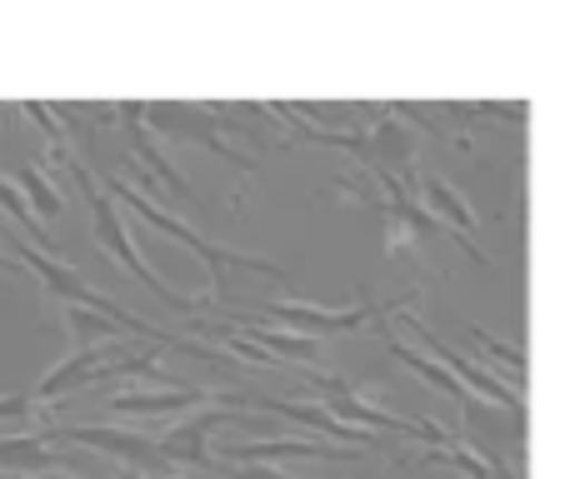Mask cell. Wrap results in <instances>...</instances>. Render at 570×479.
Listing matches in <instances>:
<instances>
[{
	"label": "cell",
	"mask_w": 570,
	"mask_h": 479,
	"mask_svg": "<svg viewBox=\"0 0 570 479\" xmlns=\"http://www.w3.org/2000/svg\"><path fill=\"white\" fill-rule=\"evenodd\" d=\"M96 180H100V190H106L110 200H120V206H126L136 220H146L150 230H160V236H166V245H170V240L186 245V250L210 270V290H216V300H226V295H230V290H226V275H230V270H256V275H266V280L291 285V270H285V265L261 260V255L236 250V245H216V240H206L186 216H176V210H166L160 200L140 196V190L130 186V180L120 176V170H110V166H106V170H96Z\"/></svg>",
	"instance_id": "1"
},
{
	"label": "cell",
	"mask_w": 570,
	"mask_h": 479,
	"mask_svg": "<svg viewBox=\"0 0 570 479\" xmlns=\"http://www.w3.org/2000/svg\"><path fill=\"white\" fill-rule=\"evenodd\" d=\"M66 170H70V176H76V190H80V200H86V216H90V236H96L100 250H106L110 260L120 265V270H130V275H136V280L146 285V290L156 295L160 305H170V310H176L180 320H196V315L210 305L206 295H180V290H170V285L160 280V275H156V265H150L146 255H140L136 236H130V226H126V220H120V206L106 196V190H100V180L90 176V166H86V160H76V156H70V160H66Z\"/></svg>",
	"instance_id": "2"
},
{
	"label": "cell",
	"mask_w": 570,
	"mask_h": 479,
	"mask_svg": "<svg viewBox=\"0 0 570 479\" xmlns=\"http://www.w3.org/2000/svg\"><path fill=\"white\" fill-rule=\"evenodd\" d=\"M415 295H421V290L401 295V300H385V305L355 300L351 310H325V305H311V300H261V305H250V310H246V320H250V315H261V325H276V330L305 335V340H321V335H355V330H365V325H375V320H385V315L415 305Z\"/></svg>",
	"instance_id": "3"
},
{
	"label": "cell",
	"mask_w": 570,
	"mask_h": 479,
	"mask_svg": "<svg viewBox=\"0 0 570 479\" xmlns=\"http://www.w3.org/2000/svg\"><path fill=\"white\" fill-rule=\"evenodd\" d=\"M401 315V330L411 335V340H421V350L431 355L435 365H441L445 375H455L461 380V390L465 395H475V400H491V410H505L511 420H525V405H521V390H511V385L501 380V375L491 370V365H481V360H471L465 350H455L445 335H435L431 325L415 315V305H405V310H395Z\"/></svg>",
	"instance_id": "4"
},
{
	"label": "cell",
	"mask_w": 570,
	"mask_h": 479,
	"mask_svg": "<svg viewBox=\"0 0 570 479\" xmlns=\"http://www.w3.org/2000/svg\"><path fill=\"white\" fill-rule=\"evenodd\" d=\"M236 126V120H226V110H210V106H150L146 100V130L150 136H176V140H190V146L210 150V156H220L236 176H256V160L246 156L240 146H230L226 130Z\"/></svg>",
	"instance_id": "5"
},
{
	"label": "cell",
	"mask_w": 570,
	"mask_h": 479,
	"mask_svg": "<svg viewBox=\"0 0 570 479\" xmlns=\"http://www.w3.org/2000/svg\"><path fill=\"white\" fill-rule=\"evenodd\" d=\"M40 440H66V445H86V450H96V455H106V460H116L120 470H136V475H150V479H160V475H170V465L160 460V450H156V440L150 435H136V430H116V425H46L40 430Z\"/></svg>",
	"instance_id": "6"
},
{
	"label": "cell",
	"mask_w": 570,
	"mask_h": 479,
	"mask_svg": "<svg viewBox=\"0 0 570 479\" xmlns=\"http://www.w3.org/2000/svg\"><path fill=\"white\" fill-rule=\"evenodd\" d=\"M226 425H246V410H230V405H206L190 420L166 425L160 435H150L160 450V460L170 470H210V435L226 430Z\"/></svg>",
	"instance_id": "7"
},
{
	"label": "cell",
	"mask_w": 570,
	"mask_h": 479,
	"mask_svg": "<svg viewBox=\"0 0 570 479\" xmlns=\"http://www.w3.org/2000/svg\"><path fill=\"white\" fill-rule=\"evenodd\" d=\"M96 405H100V415H110V420H170V415L216 405V395L196 390V385H160V390H116Z\"/></svg>",
	"instance_id": "8"
},
{
	"label": "cell",
	"mask_w": 570,
	"mask_h": 479,
	"mask_svg": "<svg viewBox=\"0 0 570 479\" xmlns=\"http://www.w3.org/2000/svg\"><path fill=\"white\" fill-rule=\"evenodd\" d=\"M116 116H120V126H126V136H130V150H136V170L156 176L160 186L176 196L180 210H196V186H190V180L170 166V156L160 150V140L146 130V100H136V106H116Z\"/></svg>",
	"instance_id": "9"
},
{
	"label": "cell",
	"mask_w": 570,
	"mask_h": 479,
	"mask_svg": "<svg viewBox=\"0 0 570 479\" xmlns=\"http://www.w3.org/2000/svg\"><path fill=\"white\" fill-rule=\"evenodd\" d=\"M126 355V345H86V350H76V355H66V360L56 365V370H46L40 375V385H36V395L30 400H66V395H76V390H90V385L100 380V370H106L110 360H120Z\"/></svg>",
	"instance_id": "10"
},
{
	"label": "cell",
	"mask_w": 570,
	"mask_h": 479,
	"mask_svg": "<svg viewBox=\"0 0 570 479\" xmlns=\"http://www.w3.org/2000/svg\"><path fill=\"white\" fill-rule=\"evenodd\" d=\"M421 160V140L405 120H395V110H381L371 130H365V170H391V176H411Z\"/></svg>",
	"instance_id": "11"
},
{
	"label": "cell",
	"mask_w": 570,
	"mask_h": 479,
	"mask_svg": "<svg viewBox=\"0 0 570 479\" xmlns=\"http://www.w3.org/2000/svg\"><path fill=\"white\" fill-rule=\"evenodd\" d=\"M0 475H76V460L40 440V430H30L0 440Z\"/></svg>",
	"instance_id": "12"
},
{
	"label": "cell",
	"mask_w": 570,
	"mask_h": 479,
	"mask_svg": "<svg viewBox=\"0 0 570 479\" xmlns=\"http://www.w3.org/2000/svg\"><path fill=\"white\" fill-rule=\"evenodd\" d=\"M10 186H16L20 196H26L30 216H36L40 226H46V220H56L60 210H66V190H60L56 180H50V176H46V170H40V166H20L16 176H10Z\"/></svg>",
	"instance_id": "13"
},
{
	"label": "cell",
	"mask_w": 570,
	"mask_h": 479,
	"mask_svg": "<svg viewBox=\"0 0 570 479\" xmlns=\"http://www.w3.org/2000/svg\"><path fill=\"white\" fill-rule=\"evenodd\" d=\"M461 330H465V340H471L475 350L485 355V360L501 365V380L511 385V390H521V375H525V355H521V345L495 340V335H491V330H481V325H461Z\"/></svg>",
	"instance_id": "14"
},
{
	"label": "cell",
	"mask_w": 570,
	"mask_h": 479,
	"mask_svg": "<svg viewBox=\"0 0 570 479\" xmlns=\"http://www.w3.org/2000/svg\"><path fill=\"white\" fill-rule=\"evenodd\" d=\"M0 210H6V216H10V220H16V226H20V230H26V240H30V245H36V250L56 255V240H50V230H46V226H40V220H36V216H30L26 196H20V190H16V186H10V180H6V176H0Z\"/></svg>",
	"instance_id": "15"
},
{
	"label": "cell",
	"mask_w": 570,
	"mask_h": 479,
	"mask_svg": "<svg viewBox=\"0 0 570 479\" xmlns=\"http://www.w3.org/2000/svg\"><path fill=\"white\" fill-rule=\"evenodd\" d=\"M66 330L76 335L80 350H86V345H106V340H120V335H126L116 320H106L100 310H80V305H70V310H66Z\"/></svg>",
	"instance_id": "16"
},
{
	"label": "cell",
	"mask_w": 570,
	"mask_h": 479,
	"mask_svg": "<svg viewBox=\"0 0 570 479\" xmlns=\"http://www.w3.org/2000/svg\"><path fill=\"white\" fill-rule=\"evenodd\" d=\"M20 116H30L40 126V136L50 140V150H56V160H70V146H66V130H60V120H56V110L50 106H40V100H20Z\"/></svg>",
	"instance_id": "17"
},
{
	"label": "cell",
	"mask_w": 570,
	"mask_h": 479,
	"mask_svg": "<svg viewBox=\"0 0 570 479\" xmlns=\"http://www.w3.org/2000/svg\"><path fill=\"white\" fill-rule=\"evenodd\" d=\"M210 470H216L220 479H301V475L271 470V465H216V460H210Z\"/></svg>",
	"instance_id": "18"
},
{
	"label": "cell",
	"mask_w": 570,
	"mask_h": 479,
	"mask_svg": "<svg viewBox=\"0 0 570 479\" xmlns=\"http://www.w3.org/2000/svg\"><path fill=\"white\" fill-rule=\"evenodd\" d=\"M30 415H36V400H30L26 390L0 395V425H6V420H30Z\"/></svg>",
	"instance_id": "19"
},
{
	"label": "cell",
	"mask_w": 570,
	"mask_h": 479,
	"mask_svg": "<svg viewBox=\"0 0 570 479\" xmlns=\"http://www.w3.org/2000/svg\"><path fill=\"white\" fill-rule=\"evenodd\" d=\"M0 479H80V475H0Z\"/></svg>",
	"instance_id": "20"
},
{
	"label": "cell",
	"mask_w": 570,
	"mask_h": 479,
	"mask_svg": "<svg viewBox=\"0 0 570 479\" xmlns=\"http://www.w3.org/2000/svg\"><path fill=\"white\" fill-rule=\"evenodd\" d=\"M0 270H16V260H10V255H6V250H0Z\"/></svg>",
	"instance_id": "21"
},
{
	"label": "cell",
	"mask_w": 570,
	"mask_h": 479,
	"mask_svg": "<svg viewBox=\"0 0 570 479\" xmlns=\"http://www.w3.org/2000/svg\"><path fill=\"white\" fill-rule=\"evenodd\" d=\"M116 479H150V475H136V470H120Z\"/></svg>",
	"instance_id": "22"
},
{
	"label": "cell",
	"mask_w": 570,
	"mask_h": 479,
	"mask_svg": "<svg viewBox=\"0 0 570 479\" xmlns=\"http://www.w3.org/2000/svg\"><path fill=\"white\" fill-rule=\"evenodd\" d=\"M160 479H190L186 470H170V475H160Z\"/></svg>",
	"instance_id": "23"
}]
</instances>
